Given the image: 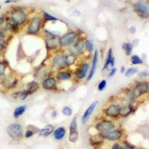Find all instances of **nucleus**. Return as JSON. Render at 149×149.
<instances>
[{"label":"nucleus","mask_w":149,"mask_h":149,"mask_svg":"<svg viewBox=\"0 0 149 149\" xmlns=\"http://www.w3.org/2000/svg\"><path fill=\"white\" fill-rule=\"evenodd\" d=\"M45 22L40 15L32 17L25 26V34L29 36L41 37L42 31L44 29Z\"/></svg>","instance_id":"f257e3e1"},{"label":"nucleus","mask_w":149,"mask_h":149,"mask_svg":"<svg viewBox=\"0 0 149 149\" xmlns=\"http://www.w3.org/2000/svg\"><path fill=\"white\" fill-rule=\"evenodd\" d=\"M61 149H63V148H61Z\"/></svg>","instance_id":"5fc2aeb1"},{"label":"nucleus","mask_w":149,"mask_h":149,"mask_svg":"<svg viewBox=\"0 0 149 149\" xmlns=\"http://www.w3.org/2000/svg\"><path fill=\"white\" fill-rule=\"evenodd\" d=\"M130 61L131 65L133 66H138V65H142L144 63V61L142 59L140 56L138 55V54H132L131 56H130Z\"/></svg>","instance_id":"c756f323"},{"label":"nucleus","mask_w":149,"mask_h":149,"mask_svg":"<svg viewBox=\"0 0 149 149\" xmlns=\"http://www.w3.org/2000/svg\"><path fill=\"white\" fill-rule=\"evenodd\" d=\"M43 38H44L45 46H46V49L48 54H52V53L61 49L59 43V37H43Z\"/></svg>","instance_id":"2eb2a0df"},{"label":"nucleus","mask_w":149,"mask_h":149,"mask_svg":"<svg viewBox=\"0 0 149 149\" xmlns=\"http://www.w3.org/2000/svg\"><path fill=\"white\" fill-rule=\"evenodd\" d=\"M21 28L17 25L16 22L12 20L10 18H8L6 21V25H5V29L7 31H9L10 32L14 34H17Z\"/></svg>","instance_id":"a878e982"},{"label":"nucleus","mask_w":149,"mask_h":149,"mask_svg":"<svg viewBox=\"0 0 149 149\" xmlns=\"http://www.w3.org/2000/svg\"><path fill=\"white\" fill-rule=\"evenodd\" d=\"M42 17L43 19V21H44L45 23H46V22H54L59 21V19L58 17H54V16L52 15V14L46 11L42 13Z\"/></svg>","instance_id":"7c9ffc66"},{"label":"nucleus","mask_w":149,"mask_h":149,"mask_svg":"<svg viewBox=\"0 0 149 149\" xmlns=\"http://www.w3.org/2000/svg\"><path fill=\"white\" fill-rule=\"evenodd\" d=\"M134 45L130 42H124L122 44V49L124 51L125 54L127 57L132 55L133 50H134Z\"/></svg>","instance_id":"cd10ccee"},{"label":"nucleus","mask_w":149,"mask_h":149,"mask_svg":"<svg viewBox=\"0 0 149 149\" xmlns=\"http://www.w3.org/2000/svg\"><path fill=\"white\" fill-rule=\"evenodd\" d=\"M40 89V83L37 80H31L30 81H28L24 87V90L29 93V95H33Z\"/></svg>","instance_id":"4be33fe9"},{"label":"nucleus","mask_w":149,"mask_h":149,"mask_svg":"<svg viewBox=\"0 0 149 149\" xmlns=\"http://www.w3.org/2000/svg\"><path fill=\"white\" fill-rule=\"evenodd\" d=\"M10 18L19 27H25L29 22V14L22 8H16L10 13Z\"/></svg>","instance_id":"0eeeda50"},{"label":"nucleus","mask_w":149,"mask_h":149,"mask_svg":"<svg viewBox=\"0 0 149 149\" xmlns=\"http://www.w3.org/2000/svg\"><path fill=\"white\" fill-rule=\"evenodd\" d=\"M146 96L149 98V81H148V93H147V95H146Z\"/></svg>","instance_id":"3c124183"},{"label":"nucleus","mask_w":149,"mask_h":149,"mask_svg":"<svg viewBox=\"0 0 149 149\" xmlns=\"http://www.w3.org/2000/svg\"><path fill=\"white\" fill-rule=\"evenodd\" d=\"M116 66V58L113 55V50L112 48L107 50V52L106 54L104 62L103 67H102V72H107L113 67H115Z\"/></svg>","instance_id":"a211bd4d"},{"label":"nucleus","mask_w":149,"mask_h":149,"mask_svg":"<svg viewBox=\"0 0 149 149\" xmlns=\"http://www.w3.org/2000/svg\"><path fill=\"white\" fill-rule=\"evenodd\" d=\"M5 18H4V17H0V26H2V24L4 23V22H5Z\"/></svg>","instance_id":"8fccbe9b"},{"label":"nucleus","mask_w":149,"mask_h":149,"mask_svg":"<svg viewBox=\"0 0 149 149\" xmlns=\"http://www.w3.org/2000/svg\"><path fill=\"white\" fill-rule=\"evenodd\" d=\"M78 138H79V132L78 131H74V132L70 133L69 134V141L72 143H75V142H78Z\"/></svg>","instance_id":"c9c22d12"},{"label":"nucleus","mask_w":149,"mask_h":149,"mask_svg":"<svg viewBox=\"0 0 149 149\" xmlns=\"http://www.w3.org/2000/svg\"><path fill=\"white\" fill-rule=\"evenodd\" d=\"M1 58H2V54L0 53V61H1Z\"/></svg>","instance_id":"603ef678"},{"label":"nucleus","mask_w":149,"mask_h":149,"mask_svg":"<svg viewBox=\"0 0 149 149\" xmlns=\"http://www.w3.org/2000/svg\"><path fill=\"white\" fill-rule=\"evenodd\" d=\"M41 89L46 91L56 92L59 89V83L56 79L54 74L46 77L40 82Z\"/></svg>","instance_id":"1a4fd4ad"},{"label":"nucleus","mask_w":149,"mask_h":149,"mask_svg":"<svg viewBox=\"0 0 149 149\" xmlns=\"http://www.w3.org/2000/svg\"><path fill=\"white\" fill-rule=\"evenodd\" d=\"M98 104V101L97 100L94 101V102H92V103L89 105V107L84 110L83 115H82L81 116V123L83 124V125H85L86 122H88L89 119H90V117L92 116L93 113H94L95 109H96Z\"/></svg>","instance_id":"aec40b11"},{"label":"nucleus","mask_w":149,"mask_h":149,"mask_svg":"<svg viewBox=\"0 0 149 149\" xmlns=\"http://www.w3.org/2000/svg\"><path fill=\"white\" fill-rule=\"evenodd\" d=\"M107 86V81L106 79L101 80L100 81L98 82V86H97V90L99 92H102L106 89Z\"/></svg>","instance_id":"e433bc0d"},{"label":"nucleus","mask_w":149,"mask_h":149,"mask_svg":"<svg viewBox=\"0 0 149 149\" xmlns=\"http://www.w3.org/2000/svg\"><path fill=\"white\" fill-rule=\"evenodd\" d=\"M8 69V64L5 61H0V77H3L6 74Z\"/></svg>","instance_id":"f704fd0d"},{"label":"nucleus","mask_w":149,"mask_h":149,"mask_svg":"<svg viewBox=\"0 0 149 149\" xmlns=\"http://www.w3.org/2000/svg\"><path fill=\"white\" fill-rule=\"evenodd\" d=\"M30 96L29 93L24 90H16V91L13 92L11 94V97L15 100H19V101H26L29 97Z\"/></svg>","instance_id":"b1692460"},{"label":"nucleus","mask_w":149,"mask_h":149,"mask_svg":"<svg viewBox=\"0 0 149 149\" xmlns=\"http://www.w3.org/2000/svg\"><path fill=\"white\" fill-rule=\"evenodd\" d=\"M126 71V68L125 66H122L120 68V72L122 73V74H125V72Z\"/></svg>","instance_id":"de8ad7c7"},{"label":"nucleus","mask_w":149,"mask_h":149,"mask_svg":"<svg viewBox=\"0 0 149 149\" xmlns=\"http://www.w3.org/2000/svg\"><path fill=\"white\" fill-rule=\"evenodd\" d=\"M54 126L52 124H48L46 126L41 128L40 130L39 133H38V135L40 136H42V137H49V136H51L52 134L53 131L54 130Z\"/></svg>","instance_id":"393cba45"},{"label":"nucleus","mask_w":149,"mask_h":149,"mask_svg":"<svg viewBox=\"0 0 149 149\" xmlns=\"http://www.w3.org/2000/svg\"><path fill=\"white\" fill-rule=\"evenodd\" d=\"M94 50H95V48H94V42L93 40L86 38L85 40V53L91 56Z\"/></svg>","instance_id":"c85d7f7f"},{"label":"nucleus","mask_w":149,"mask_h":149,"mask_svg":"<svg viewBox=\"0 0 149 149\" xmlns=\"http://www.w3.org/2000/svg\"><path fill=\"white\" fill-rule=\"evenodd\" d=\"M69 130H70V133L78 131V116H74L72 119L70 125L69 126Z\"/></svg>","instance_id":"473e14b6"},{"label":"nucleus","mask_w":149,"mask_h":149,"mask_svg":"<svg viewBox=\"0 0 149 149\" xmlns=\"http://www.w3.org/2000/svg\"><path fill=\"white\" fill-rule=\"evenodd\" d=\"M28 109V105L27 104H22L20 106H18L16 107L14 110L13 113V116L15 119H19L22 116L24 115V113H26V110Z\"/></svg>","instance_id":"bb28decb"},{"label":"nucleus","mask_w":149,"mask_h":149,"mask_svg":"<svg viewBox=\"0 0 149 149\" xmlns=\"http://www.w3.org/2000/svg\"><path fill=\"white\" fill-rule=\"evenodd\" d=\"M27 127L28 128L31 129V130H32L35 133V134H38L40 130V128H39V127H37V126H35V125H29V126H27Z\"/></svg>","instance_id":"37998d69"},{"label":"nucleus","mask_w":149,"mask_h":149,"mask_svg":"<svg viewBox=\"0 0 149 149\" xmlns=\"http://www.w3.org/2000/svg\"><path fill=\"white\" fill-rule=\"evenodd\" d=\"M6 132L12 139L20 140L24 136V127L21 124L14 122L8 126Z\"/></svg>","instance_id":"6e6552de"},{"label":"nucleus","mask_w":149,"mask_h":149,"mask_svg":"<svg viewBox=\"0 0 149 149\" xmlns=\"http://www.w3.org/2000/svg\"><path fill=\"white\" fill-rule=\"evenodd\" d=\"M122 102L119 99L112 100L102 109V116L113 120L120 119Z\"/></svg>","instance_id":"f03ea898"},{"label":"nucleus","mask_w":149,"mask_h":149,"mask_svg":"<svg viewBox=\"0 0 149 149\" xmlns=\"http://www.w3.org/2000/svg\"><path fill=\"white\" fill-rule=\"evenodd\" d=\"M34 135H35V133H34L31 129L28 128V127L26 130V131H25V133H24V136H25V138H26V139L31 138Z\"/></svg>","instance_id":"4c0bfd02"},{"label":"nucleus","mask_w":149,"mask_h":149,"mask_svg":"<svg viewBox=\"0 0 149 149\" xmlns=\"http://www.w3.org/2000/svg\"><path fill=\"white\" fill-rule=\"evenodd\" d=\"M129 31L131 34H135L136 31V28L135 26H130V29H129Z\"/></svg>","instance_id":"49530a36"},{"label":"nucleus","mask_w":149,"mask_h":149,"mask_svg":"<svg viewBox=\"0 0 149 149\" xmlns=\"http://www.w3.org/2000/svg\"><path fill=\"white\" fill-rule=\"evenodd\" d=\"M86 39V37H83L81 34L78 37V39L76 40V41L74 42V44L70 49H68L67 50H69L72 54H75L78 58L83 57L84 54L85 53V40Z\"/></svg>","instance_id":"9d476101"},{"label":"nucleus","mask_w":149,"mask_h":149,"mask_svg":"<svg viewBox=\"0 0 149 149\" xmlns=\"http://www.w3.org/2000/svg\"><path fill=\"white\" fill-rule=\"evenodd\" d=\"M134 10L139 18L143 19L149 18V6L146 2L142 1L136 2L134 4Z\"/></svg>","instance_id":"4468645a"},{"label":"nucleus","mask_w":149,"mask_h":149,"mask_svg":"<svg viewBox=\"0 0 149 149\" xmlns=\"http://www.w3.org/2000/svg\"><path fill=\"white\" fill-rule=\"evenodd\" d=\"M20 81V79L17 75H6L3 76L2 84L5 88L7 90H14L19 86V84Z\"/></svg>","instance_id":"f3484780"},{"label":"nucleus","mask_w":149,"mask_h":149,"mask_svg":"<svg viewBox=\"0 0 149 149\" xmlns=\"http://www.w3.org/2000/svg\"><path fill=\"white\" fill-rule=\"evenodd\" d=\"M7 46V42L5 39H2L0 38V53L2 52V51H4V49H5Z\"/></svg>","instance_id":"79ce46f5"},{"label":"nucleus","mask_w":149,"mask_h":149,"mask_svg":"<svg viewBox=\"0 0 149 149\" xmlns=\"http://www.w3.org/2000/svg\"><path fill=\"white\" fill-rule=\"evenodd\" d=\"M122 148H123V149H136L135 146L131 145L130 142H127V141H125V142H123Z\"/></svg>","instance_id":"ea45409f"},{"label":"nucleus","mask_w":149,"mask_h":149,"mask_svg":"<svg viewBox=\"0 0 149 149\" xmlns=\"http://www.w3.org/2000/svg\"><path fill=\"white\" fill-rule=\"evenodd\" d=\"M105 139H104L103 136L100 133H95V134H91L89 137V142L90 146L93 148L102 147L104 144Z\"/></svg>","instance_id":"412c9836"},{"label":"nucleus","mask_w":149,"mask_h":149,"mask_svg":"<svg viewBox=\"0 0 149 149\" xmlns=\"http://www.w3.org/2000/svg\"><path fill=\"white\" fill-rule=\"evenodd\" d=\"M98 59H99V52L98 49H95L93 53L91 55V66H90V70L89 72V74L86 78V82H90L92 79L93 78L95 73L96 72L97 66H98Z\"/></svg>","instance_id":"dca6fc26"},{"label":"nucleus","mask_w":149,"mask_h":149,"mask_svg":"<svg viewBox=\"0 0 149 149\" xmlns=\"http://www.w3.org/2000/svg\"><path fill=\"white\" fill-rule=\"evenodd\" d=\"M49 57V67L54 72L66 69V52L63 49L52 53Z\"/></svg>","instance_id":"7ed1b4c3"},{"label":"nucleus","mask_w":149,"mask_h":149,"mask_svg":"<svg viewBox=\"0 0 149 149\" xmlns=\"http://www.w3.org/2000/svg\"><path fill=\"white\" fill-rule=\"evenodd\" d=\"M61 113L63 114L64 116L66 117H69V116H72L73 114V110L71 107L70 106H67V105H65L63 106L61 110Z\"/></svg>","instance_id":"72a5a7b5"},{"label":"nucleus","mask_w":149,"mask_h":149,"mask_svg":"<svg viewBox=\"0 0 149 149\" xmlns=\"http://www.w3.org/2000/svg\"><path fill=\"white\" fill-rule=\"evenodd\" d=\"M137 76L139 78H146L149 77V70H143L137 73Z\"/></svg>","instance_id":"58836bf2"},{"label":"nucleus","mask_w":149,"mask_h":149,"mask_svg":"<svg viewBox=\"0 0 149 149\" xmlns=\"http://www.w3.org/2000/svg\"><path fill=\"white\" fill-rule=\"evenodd\" d=\"M136 104L128 103V102H122V109L120 113V119H126L134 113L136 111Z\"/></svg>","instance_id":"6ab92c4d"},{"label":"nucleus","mask_w":149,"mask_h":149,"mask_svg":"<svg viewBox=\"0 0 149 149\" xmlns=\"http://www.w3.org/2000/svg\"><path fill=\"white\" fill-rule=\"evenodd\" d=\"M136 98H142L147 95L148 89V81H138L131 87Z\"/></svg>","instance_id":"9b49d317"},{"label":"nucleus","mask_w":149,"mask_h":149,"mask_svg":"<svg viewBox=\"0 0 149 149\" xmlns=\"http://www.w3.org/2000/svg\"><path fill=\"white\" fill-rule=\"evenodd\" d=\"M139 72V68L136 67V66H130V67L126 69V71L124 74L127 78H130V77L134 76V75L137 74Z\"/></svg>","instance_id":"2f4dec72"},{"label":"nucleus","mask_w":149,"mask_h":149,"mask_svg":"<svg viewBox=\"0 0 149 149\" xmlns=\"http://www.w3.org/2000/svg\"><path fill=\"white\" fill-rule=\"evenodd\" d=\"M50 117H51V119H54L56 118H58V111L56 110H52L51 112V113H50Z\"/></svg>","instance_id":"c03bdc74"},{"label":"nucleus","mask_w":149,"mask_h":149,"mask_svg":"<svg viewBox=\"0 0 149 149\" xmlns=\"http://www.w3.org/2000/svg\"><path fill=\"white\" fill-rule=\"evenodd\" d=\"M117 72V68L116 67H113L111 68L110 70L108 71V74H107V77H108L109 78H113V77L116 74Z\"/></svg>","instance_id":"a19ab883"},{"label":"nucleus","mask_w":149,"mask_h":149,"mask_svg":"<svg viewBox=\"0 0 149 149\" xmlns=\"http://www.w3.org/2000/svg\"><path fill=\"white\" fill-rule=\"evenodd\" d=\"M110 149H123V148H122V146L120 143H119V142H116V143H114V144L112 146L111 148Z\"/></svg>","instance_id":"a18cd8bd"},{"label":"nucleus","mask_w":149,"mask_h":149,"mask_svg":"<svg viewBox=\"0 0 149 149\" xmlns=\"http://www.w3.org/2000/svg\"><path fill=\"white\" fill-rule=\"evenodd\" d=\"M91 66V61L84 58L80 63H78L75 70H73L74 81L76 82H82L86 80L88 75Z\"/></svg>","instance_id":"20e7f679"},{"label":"nucleus","mask_w":149,"mask_h":149,"mask_svg":"<svg viewBox=\"0 0 149 149\" xmlns=\"http://www.w3.org/2000/svg\"><path fill=\"white\" fill-rule=\"evenodd\" d=\"M81 33L75 30H70L64 34H62L59 37V43L61 49L66 50L70 49L76 41Z\"/></svg>","instance_id":"39448f33"},{"label":"nucleus","mask_w":149,"mask_h":149,"mask_svg":"<svg viewBox=\"0 0 149 149\" xmlns=\"http://www.w3.org/2000/svg\"><path fill=\"white\" fill-rule=\"evenodd\" d=\"M116 127V123L115 120L102 116L101 119L95 122L93 128L95 129L97 133L103 134V133L107 132L110 130H113Z\"/></svg>","instance_id":"423d86ee"},{"label":"nucleus","mask_w":149,"mask_h":149,"mask_svg":"<svg viewBox=\"0 0 149 149\" xmlns=\"http://www.w3.org/2000/svg\"><path fill=\"white\" fill-rule=\"evenodd\" d=\"M52 136L56 141H62L66 136V128L64 126H59L54 128Z\"/></svg>","instance_id":"5701e85b"},{"label":"nucleus","mask_w":149,"mask_h":149,"mask_svg":"<svg viewBox=\"0 0 149 149\" xmlns=\"http://www.w3.org/2000/svg\"><path fill=\"white\" fill-rule=\"evenodd\" d=\"M17 2V0H6L5 2V4H9V3H12V2Z\"/></svg>","instance_id":"09e8293b"},{"label":"nucleus","mask_w":149,"mask_h":149,"mask_svg":"<svg viewBox=\"0 0 149 149\" xmlns=\"http://www.w3.org/2000/svg\"><path fill=\"white\" fill-rule=\"evenodd\" d=\"M102 134L105 140L110 142H118L124 136V131L120 127H116Z\"/></svg>","instance_id":"ddd939ff"},{"label":"nucleus","mask_w":149,"mask_h":149,"mask_svg":"<svg viewBox=\"0 0 149 149\" xmlns=\"http://www.w3.org/2000/svg\"><path fill=\"white\" fill-rule=\"evenodd\" d=\"M0 9H1V5H0Z\"/></svg>","instance_id":"864d4df0"},{"label":"nucleus","mask_w":149,"mask_h":149,"mask_svg":"<svg viewBox=\"0 0 149 149\" xmlns=\"http://www.w3.org/2000/svg\"><path fill=\"white\" fill-rule=\"evenodd\" d=\"M54 76L59 84L66 81H74V74L72 68H66L63 70H58L54 72Z\"/></svg>","instance_id":"f8f14e48"}]
</instances>
